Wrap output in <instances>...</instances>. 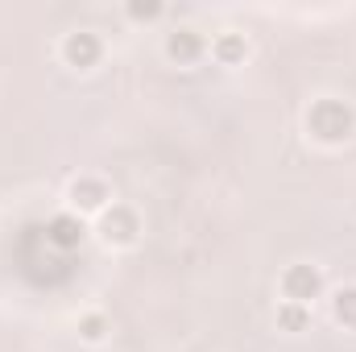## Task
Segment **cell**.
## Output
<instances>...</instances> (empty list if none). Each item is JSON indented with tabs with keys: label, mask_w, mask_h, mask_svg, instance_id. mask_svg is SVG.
Here are the masks:
<instances>
[{
	"label": "cell",
	"mask_w": 356,
	"mask_h": 352,
	"mask_svg": "<svg viewBox=\"0 0 356 352\" xmlns=\"http://www.w3.org/2000/svg\"><path fill=\"white\" fill-rule=\"evenodd\" d=\"M332 307H336V319H340L344 328H356V286H344Z\"/></svg>",
	"instance_id": "cell-11"
},
{
	"label": "cell",
	"mask_w": 356,
	"mask_h": 352,
	"mask_svg": "<svg viewBox=\"0 0 356 352\" xmlns=\"http://www.w3.org/2000/svg\"><path fill=\"white\" fill-rule=\"evenodd\" d=\"M108 332H112V323H108L99 311H91V315H83V319H79V336H83L88 344H99Z\"/></svg>",
	"instance_id": "cell-10"
},
{
	"label": "cell",
	"mask_w": 356,
	"mask_h": 352,
	"mask_svg": "<svg viewBox=\"0 0 356 352\" xmlns=\"http://www.w3.org/2000/svg\"><path fill=\"white\" fill-rule=\"evenodd\" d=\"M277 328H282V332H307V328H311V307H302V303H282V307H277Z\"/></svg>",
	"instance_id": "cell-9"
},
{
	"label": "cell",
	"mask_w": 356,
	"mask_h": 352,
	"mask_svg": "<svg viewBox=\"0 0 356 352\" xmlns=\"http://www.w3.org/2000/svg\"><path fill=\"white\" fill-rule=\"evenodd\" d=\"M166 54H170V63H178V67L199 63V58H203V33H195V29H175V33L166 38Z\"/></svg>",
	"instance_id": "cell-6"
},
{
	"label": "cell",
	"mask_w": 356,
	"mask_h": 352,
	"mask_svg": "<svg viewBox=\"0 0 356 352\" xmlns=\"http://www.w3.org/2000/svg\"><path fill=\"white\" fill-rule=\"evenodd\" d=\"M307 129H311V137L323 141V145H344L356 133V116L344 99H332V95H327V99H315V104H311Z\"/></svg>",
	"instance_id": "cell-1"
},
{
	"label": "cell",
	"mask_w": 356,
	"mask_h": 352,
	"mask_svg": "<svg viewBox=\"0 0 356 352\" xmlns=\"http://www.w3.org/2000/svg\"><path fill=\"white\" fill-rule=\"evenodd\" d=\"M63 58H67V67L91 71V67L104 58V42H99V33H91V29H75V33H67V42H63Z\"/></svg>",
	"instance_id": "cell-4"
},
{
	"label": "cell",
	"mask_w": 356,
	"mask_h": 352,
	"mask_svg": "<svg viewBox=\"0 0 356 352\" xmlns=\"http://www.w3.org/2000/svg\"><path fill=\"white\" fill-rule=\"evenodd\" d=\"M129 17L133 21H154V17H162V0H129Z\"/></svg>",
	"instance_id": "cell-12"
},
{
	"label": "cell",
	"mask_w": 356,
	"mask_h": 352,
	"mask_svg": "<svg viewBox=\"0 0 356 352\" xmlns=\"http://www.w3.org/2000/svg\"><path fill=\"white\" fill-rule=\"evenodd\" d=\"M137 232H141V220H137L133 207H124V203L104 207V216H99V237H104L108 245H133Z\"/></svg>",
	"instance_id": "cell-3"
},
{
	"label": "cell",
	"mask_w": 356,
	"mask_h": 352,
	"mask_svg": "<svg viewBox=\"0 0 356 352\" xmlns=\"http://www.w3.org/2000/svg\"><path fill=\"white\" fill-rule=\"evenodd\" d=\"M46 237H50V245H58V249H79L83 237H88V228H83L79 216H54L50 228H46Z\"/></svg>",
	"instance_id": "cell-7"
},
{
	"label": "cell",
	"mask_w": 356,
	"mask_h": 352,
	"mask_svg": "<svg viewBox=\"0 0 356 352\" xmlns=\"http://www.w3.org/2000/svg\"><path fill=\"white\" fill-rule=\"evenodd\" d=\"M211 54H216L220 67H241L249 58V42H245V33H220L211 42Z\"/></svg>",
	"instance_id": "cell-8"
},
{
	"label": "cell",
	"mask_w": 356,
	"mask_h": 352,
	"mask_svg": "<svg viewBox=\"0 0 356 352\" xmlns=\"http://www.w3.org/2000/svg\"><path fill=\"white\" fill-rule=\"evenodd\" d=\"M108 199H112V191H108L104 178H75V182H71V203H75L79 211H104Z\"/></svg>",
	"instance_id": "cell-5"
},
{
	"label": "cell",
	"mask_w": 356,
	"mask_h": 352,
	"mask_svg": "<svg viewBox=\"0 0 356 352\" xmlns=\"http://www.w3.org/2000/svg\"><path fill=\"white\" fill-rule=\"evenodd\" d=\"M282 294H286V303H302V307H311L319 294H323V273H319V265H290L286 273H282Z\"/></svg>",
	"instance_id": "cell-2"
}]
</instances>
